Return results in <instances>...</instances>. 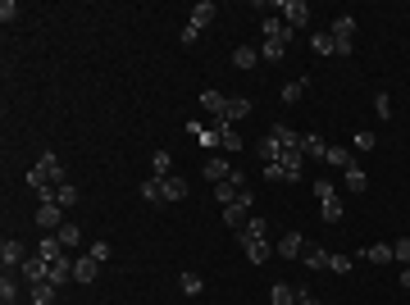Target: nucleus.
<instances>
[{"label": "nucleus", "instance_id": "26", "mask_svg": "<svg viewBox=\"0 0 410 305\" xmlns=\"http://www.w3.org/2000/svg\"><path fill=\"white\" fill-rule=\"evenodd\" d=\"M301 264H305V269H328V251H324V246H305Z\"/></svg>", "mask_w": 410, "mask_h": 305}, {"label": "nucleus", "instance_id": "18", "mask_svg": "<svg viewBox=\"0 0 410 305\" xmlns=\"http://www.w3.org/2000/svg\"><path fill=\"white\" fill-rule=\"evenodd\" d=\"M269 137L283 146V151H292V146H301V132H296V128H287V123H274V128H269Z\"/></svg>", "mask_w": 410, "mask_h": 305}, {"label": "nucleus", "instance_id": "34", "mask_svg": "<svg viewBox=\"0 0 410 305\" xmlns=\"http://www.w3.org/2000/svg\"><path fill=\"white\" fill-rule=\"evenodd\" d=\"M178 287H183L187 296H201V292H205V278H201V273H192V269H187L183 278H178Z\"/></svg>", "mask_w": 410, "mask_h": 305}, {"label": "nucleus", "instance_id": "33", "mask_svg": "<svg viewBox=\"0 0 410 305\" xmlns=\"http://www.w3.org/2000/svg\"><path fill=\"white\" fill-rule=\"evenodd\" d=\"M260 160H265V164H278V160H283V146L274 142L269 132H265V142H260Z\"/></svg>", "mask_w": 410, "mask_h": 305}, {"label": "nucleus", "instance_id": "2", "mask_svg": "<svg viewBox=\"0 0 410 305\" xmlns=\"http://www.w3.org/2000/svg\"><path fill=\"white\" fill-rule=\"evenodd\" d=\"M278 10H283V23H287L292 33H301L305 23H310V5H305V0H283Z\"/></svg>", "mask_w": 410, "mask_h": 305}, {"label": "nucleus", "instance_id": "23", "mask_svg": "<svg viewBox=\"0 0 410 305\" xmlns=\"http://www.w3.org/2000/svg\"><path fill=\"white\" fill-rule=\"evenodd\" d=\"M137 196L151 201V205H160V201H164V178H146V183L137 187Z\"/></svg>", "mask_w": 410, "mask_h": 305}, {"label": "nucleus", "instance_id": "27", "mask_svg": "<svg viewBox=\"0 0 410 305\" xmlns=\"http://www.w3.org/2000/svg\"><path fill=\"white\" fill-rule=\"evenodd\" d=\"M183 196H187V178L183 174L164 178V201H183Z\"/></svg>", "mask_w": 410, "mask_h": 305}, {"label": "nucleus", "instance_id": "3", "mask_svg": "<svg viewBox=\"0 0 410 305\" xmlns=\"http://www.w3.org/2000/svg\"><path fill=\"white\" fill-rule=\"evenodd\" d=\"M260 28H265V41H283V46H292V37H296L287 23L278 19V14H265V19H260Z\"/></svg>", "mask_w": 410, "mask_h": 305}, {"label": "nucleus", "instance_id": "13", "mask_svg": "<svg viewBox=\"0 0 410 305\" xmlns=\"http://www.w3.org/2000/svg\"><path fill=\"white\" fill-rule=\"evenodd\" d=\"M283 169H287V183H301V164H305V155H301V146H292V151H283Z\"/></svg>", "mask_w": 410, "mask_h": 305}, {"label": "nucleus", "instance_id": "17", "mask_svg": "<svg viewBox=\"0 0 410 305\" xmlns=\"http://www.w3.org/2000/svg\"><path fill=\"white\" fill-rule=\"evenodd\" d=\"M215 0H196V5H192V23H196V28H201V33H205V28H210V23H215Z\"/></svg>", "mask_w": 410, "mask_h": 305}, {"label": "nucleus", "instance_id": "50", "mask_svg": "<svg viewBox=\"0 0 410 305\" xmlns=\"http://www.w3.org/2000/svg\"><path fill=\"white\" fill-rule=\"evenodd\" d=\"M401 287H410V264H406V269H401Z\"/></svg>", "mask_w": 410, "mask_h": 305}, {"label": "nucleus", "instance_id": "21", "mask_svg": "<svg viewBox=\"0 0 410 305\" xmlns=\"http://www.w3.org/2000/svg\"><path fill=\"white\" fill-rule=\"evenodd\" d=\"M324 164H333V169H356V155L346 151V146H328V155H324Z\"/></svg>", "mask_w": 410, "mask_h": 305}, {"label": "nucleus", "instance_id": "39", "mask_svg": "<svg viewBox=\"0 0 410 305\" xmlns=\"http://www.w3.org/2000/svg\"><path fill=\"white\" fill-rule=\"evenodd\" d=\"M224 151H228V155H238V151H242V132H238V128H228V123H224Z\"/></svg>", "mask_w": 410, "mask_h": 305}, {"label": "nucleus", "instance_id": "46", "mask_svg": "<svg viewBox=\"0 0 410 305\" xmlns=\"http://www.w3.org/2000/svg\"><path fill=\"white\" fill-rule=\"evenodd\" d=\"M19 19V5L14 0H0V23H14Z\"/></svg>", "mask_w": 410, "mask_h": 305}, {"label": "nucleus", "instance_id": "49", "mask_svg": "<svg viewBox=\"0 0 410 305\" xmlns=\"http://www.w3.org/2000/svg\"><path fill=\"white\" fill-rule=\"evenodd\" d=\"M296 305H319V296H310L305 287H296Z\"/></svg>", "mask_w": 410, "mask_h": 305}, {"label": "nucleus", "instance_id": "24", "mask_svg": "<svg viewBox=\"0 0 410 305\" xmlns=\"http://www.w3.org/2000/svg\"><path fill=\"white\" fill-rule=\"evenodd\" d=\"M256 64H260V50H256V46H238V50H233V68L247 73V68H256Z\"/></svg>", "mask_w": 410, "mask_h": 305}, {"label": "nucleus", "instance_id": "28", "mask_svg": "<svg viewBox=\"0 0 410 305\" xmlns=\"http://www.w3.org/2000/svg\"><path fill=\"white\" fill-rule=\"evenodd\" d=\"M151 169H155L151 178H173V155L169 151H155L151 155Z\"/></svg>", "mask_w": 410, "mask_h": 305}, {"label": "nucleus", "instance_id": "10", "mask_svg": "<svg viewBox=\"0 0 410 305\" xmlns=\"http://www.w3.org/2000/svg\"><path fill=\"white\" fill-rule=\"evenodd\" d=\"M96 273H100V264L96 260H91V255H78V260H73V283H96Z\"/></svg>", "mask_w": 410, "mask_h": 305}, {"label": "nucleus", "instance_id": "19", "mask_svg": "<svg viewBox=\"0 0 410 305\" xmlns=\"http://www.w3.org/2000/svg\"><path fill=\"white\" fill-rule=\"evenodd\" d=\"M224 105H228L224 91H201V109H205V114H215L219 123H224Z\"/></svg>", "mask_w": 410, "mask_h": 305}, {"label": "nucleus", "instance_id": "15", "mask_svg": "<svg viewBox=\"0 0 410 305\" xmlns=\"http://www.w3.org/2000/svg\"><path fill=\"white\" fill-rule=\"evenodd\" d=\"M28 296H33V305H55L60 287H55L51 278H42V283H33V287H28Z\"/></svg>", "mask_w": 410, "mask_h": 305}, {"label": "nucleus", "instance_id": "41", "mask_svg": "<svg viewBox=\"0 0 410 305\" xmlns=\"http://www.w3.org/2000/svg\"><path fill=\"white\" fill-rule=\"evenodd\" d=\"M392 260H397V264H410V237H397V241H392Z\"/></svg>", "mask_w": 410, "mask_h": 305}, {"label": "nucleus", "instance_id": "37", "mask_svg": "<svg viewBox=\"0 0 410 305\" xmlns=\"http://www.w3.org/2000/svg\"><path fill=\"white\" fill-rule=\"evenodd\" d=\"M55 201H60V205H64V210H69V205H78V187H73V183L55 187Z\"/></svg>", "mask_w": 410, "mask_h": 305}, {"label": "nucleus", "instance_id": "5", "mask_svg": "<svg viewBox=\"0 0 410 305\" xmlns=\"http://www.w3.org/2000/svg\"><path fill=\"white\" fill-rule=\"evenodd\" d=\"M238 241H242V251H247V260H251V264H265V260L274 255L269 237H265V241H260V237H238Z\"/></svg>", "mask_w": 410, "mask_h": 305}, {"label": "nucleus", "instance_id": "6", "mask_svg": "<svg viewBox=\"0 0 410 305\" xmlns=\"http://www.w3.org/2000/svg\"><path fill=\"white\" fill-rule=\"evenodd\" d=\"M23 260H28L23 241H14V237H5V241H0V264H5V269H19Z\"/></svg>", "mask_w": 410, "mask_h": 305}, {"label": "nucleus", "instance_id": "22", "mask_svg": "<svg viewBox=\"0 0 410 305\" xmlns=\"http://www.w3.org/2000/svg\"><path fill=\"white\" fill-rule=\"evenodd\" d=\"M46 278H51L55 287L73 283V260H69V255H64V260H60V264H51V269H46Z\"/></svg>", "mask_w": 410, "mask_h": 305}, {"label": "nucleus", "instance_id": "29", "mask_svg": "<svg viewBox=\"0 0 410 305\" xmlns=\"http://www.w3.org/2000/svg\"><path fill=\"white\" fill-rule=\"evenodd\" d=\"M269 305H296V287L274 283V287H269Z\"/></svg>", "mask_w": 410, "mask_h": 305}, {"label": "nucleus", "instance_id": "43", "mask_svg": "<svg viewBox=\"0 0 410 305\" xmlns=\"http://www.w3.org/2000/svg\"><path fill=\"white\" fill-rule=\"evenodd\" d=\"M87 255H91L96 264H109V241H91V251H87Z\"/></svg>", "mask_w": 410, "mask_h": 305}, {"label": "nucleus", "instance_id": "42", "mask_svg": "<svg viewBox=\"0 0 410 305\" xmlns=\"http://www.w3.org/2000/svg\"><path fill=\"white\" fill-rule=\"evenodd\" d=\"M374 114H378V119H392V96H388V91H378V96H374Z\"/></svg>", "mask_w": 410, "mask_h": 305}, {"label": "nucleus", "instance_id": "30", "mask_svg": "<svg viewBox=\"0 0 410 305\" xmlns=\"http://www.w3.org/2000/svg\"><path fill=\"white\" fill-rule=\"evenodd\" d=\"M342 183H346V192H365V187H369V174L356 164V169H346V174H342Z\"/></svg>", "mask_w": 410, "mask_h": 305}, {"label": "nucleus", "instance_id": "9", "mask_svg": "<svg viewBox=\"0 0 410 305\" xmlns=\"http://www.w3.org/2000/svg\"><path fill=\"white\" fill-rule=\"evenodd\" d=\"M46 269H51V264H46L42 255H28V260L19 264V273H23V283H28V287H33V283H42V278H46Z\"/></svg>", "mask_w": 410, "mask_h": 305}, {"label": "nucleus", "instance_id": "16", "mask_svg": "<svg viewBox=\"0 0 410 305\" xmlns=\"http://www.w3.org/2000/svg\"><path fill=\"white\" fill-rule=\"evenodd\" d=\"M247 114H251V96H228L224 123H238V119H247Z\"/></svg>", "mask_w": 410, "mask_h": 305}, {"label": "nucleus", "instance_id": "8", "mask_svg": "<svg viewBox=\"0 0 410 305\" xmlns=\"http://www.w3.org/2000/svg\"><path fill=\"white\" fill-rule=\"evenodd\" d=\"M328 37H333V41H356V14H337Z\"/></svg>", "mask_w": 410, "mask_h": 305}, {"label": "nucleus", "instance_id": "14", "mask_svg": "<svg viewBox=\"0 0 410 305\" xmlns=\"http://www.w3.org/2000/svg\"><path fill=\"white\" fill-rule=\"evenodd\" d=\"M201 169H205V178H210V183H215V187L233 178V169H228V160H219V155H210V160H205Z\"/></svg>", "mask_w": 410, "mask_h": 305}, {"label": "nucleus", "instance_id": "47", "mask_svg": "<svg viewBox=\"0 0 410 305\" xmlns=\"http://www.w3.org/2000/svg\"><path fill=\"white\" fill-rule=\"evenodd\" d=\"M183 41H187V46L201 41V28H196V23H187V28H183Z\"/></svg>", "mask_w": 410, "mask_h": 305}, {"label": "nucleus", "instance_id": "4", "mask_svg": "<svg viewBox=\"0 0 410 305\" xmlns=\"http://www.w3.org/2000/svg\"><path fill=\"white\" fill-rule=\"evenodd\" d=\"M37 255H42L46 264H60V260H64V241L55 237V232H42V241H37Z\"/></svg>", "mask_w": 410, "mask_h": 305}, {"label": "nucleus", "instance_id": "48", "mask_svg": "<svg viewBox=\"0 0 410 305\" xmlns=\"http://www.w3.org/2000/svg\"><path fill=\"white\" fill-rule=\"evenodd\" d=\"M314 196L328 201V196H337V192H333V183H314Z\"/></svg>", "mask_w": 410, "mask_h": 305}, {"label": "nucleus", "instance_id": "7", "mask_svg": "<svg viewBox=\"0 0 410 305\" xmlns=\"http://www.w3.org/2000/svg\"><path fill=\"white\" fill-rule=\"evenodd\" d=\"M37 164L46 169V178H51V187H64V183H69V169H64V160H60V155H42Z\"/></svg>", "mask_w": 410, "mask_h": 305}, {"label": "nucleus", "instance_id": "32", "mask_svg": "<svg viewBox=\"0 0 410 305\" xmlns=\"http://www.w3.org/2000/svg\"><path fill=\"white\" fill-rule=\"evenodd\" d=\"M0 301H5V305L19 301V278H14L10 269H5V278H0Z\"/></svg>", "mask_w": 410, "mask_h": 305}, {"label": "nucleus", "instance_id": "36", "mask_svg": "<svg viewBox=\"0 0 410 305\" xmlns=\"http://www.w3.org/2000/svg\"><path fill=\"white\" fill-rule=\"evenodd\" d=\"M369 260H374V264H392V246H388V241H374V246H369Z\"/></svg>", "mask_w": 410, "mask_h": 305}, {"label": "nucleus", "instance_id": "25", "mask_svg": "<svg viewBox=\"0 0 410 305\" xmlns=\"http://www.w3.org/2000/svg\"><path fill=\"white\" fill-rule=\"evenodd\" d=\"M319 214H324V223H342L346 219V205L337 196H328V201H319Z\"/></svg>", "mask_w": 410, "mask_h": 305}, {"label": "nucleus", "instance_id": "20", "mask_svg": "<svg viewBox=\"0 0 410 305\" xmlns=\"http://www.w3.org/2000/svg\"><path fill=\"white\" fill-rule=\"evenodd\" d=\"M301 155H305V160H324V155H328V142L319 137V132H310V137H301Z\"/></svg>", "mask_w": 410, "mask_h": 305}, {"label": "nucleus", "instance_id": "40", "mask_svg": "<svg viewBox=\"0 0 410 305\" xmlns=\"http://www.w3.org/2000/svg\"><path fill=\"white\" fill-rule=\"evenodd\" d=\"M310 50L314 55H333V37H328V33H314L310 37Z\"/></svg>", "mask_w": 410, "mask_h": 305}, {"label": "nucleus", "instance_id": "11", "mask_svg": "<svg viewBox=\"0 0 410 305\" xmlns=\"http://www.w3.org/2000/svg\"><path fill=\"white\" fill-rule=\"evenodd\" d=\"M224 223H228V232H242L251 223V205H224Z\"/></svg>", "mask_w": 410, "mask_h": 305}, {"label": "nucleus", "instance_id": "35", "mask_svg": "<svg viewBox=\"0 0 410 305\" xmlns=\"http://www.w3.org/2000/svg\"><path fill=\"white\" fill-rule=\"evenodd\" d=\"M55 237H60V241H64V251H73V246H78V241H82V228H78V223H64V228H60V232H55Z\"/></svg>", "mask_w": 410, "mask_h": 305}, {"label": "nucleus", "instance_id": "38", "mask_svg": "<svg viewBox=\"0 0 410 305\" xmlns=\"http://www.w3.org/2000/svg\"><path fill=\"white\" fill-rule=\"evenodd\" d=\"M260 55H265V64H278L283 55H287V46H283V41H265V50H260Z\"/></svg>", "mask_w": 410, "mask_h": 305}, {"label": "nucleus", "instance_id": "45", "mask_svg": "<svg viewBox=\"0 0 410 305\" xmlns=\"http://www.w3.org/2000/svg\"><path fill=\"white\" fill-rule=\"evenodd\" d=\"M328 269L333 273H351V255H328Z\"/></svg>", "mask_w": 410, "mask_h": 305}, {"label": "nucleus", "instance_id": "12", "mask_svg": "<svg viewBox=\"0 0 410 305\" xmlns=\"http://www.w3.org/2000/svg\"><path fill=\"white\" fill-rule=\"evenodd\" d=\"M274 251H278L283 260H296V255L305 251V241H301V232H283V237H278V246H274Z\"/></svg>", "mask_w": 410, "mask_h": 305}, {"label": "nucleus", "instance_id": "31", "mask_svg": "<svg viewBox=\"0 0 410 305\" xmlns=\"http://www.w3.org/2000/svg\"><path fill=\"white\" fill-rule=\"evenodd\" d=\"M305 87H310L305 77H292V82H283V100H287V105H296V100L305 96Z\"/></svg>", "mask_w": 410, "mask_h": 305}, {"label": "nucleus", "instance_id": "1", "mask_svg": "<svg viewBox=\"0 0 410 305\" xmlns=\"http://www.w3.org/2000/svg\"><path fill=\"white\" fill-rule=\"evenodd\" d=\"M64 223L69 219H64V205H60V201H42V205H37V228L42 232H60Z\"/></svg>", "mask_w": 410, "mask_h": 305}, {"label": "nucleus", "instance_id": "44", "mask_svg": "<svg viewBox=\"0 0 410 305\" xmlns=\"http://www.w3.org/2000/svg\"><path fill=\"white\" fill-rule=\"evenodd\" d=\"M265 183H287V169L283 164H265Z\"/></svg>", "mask_w": 410, "mask_h": 305}]
</instances>
